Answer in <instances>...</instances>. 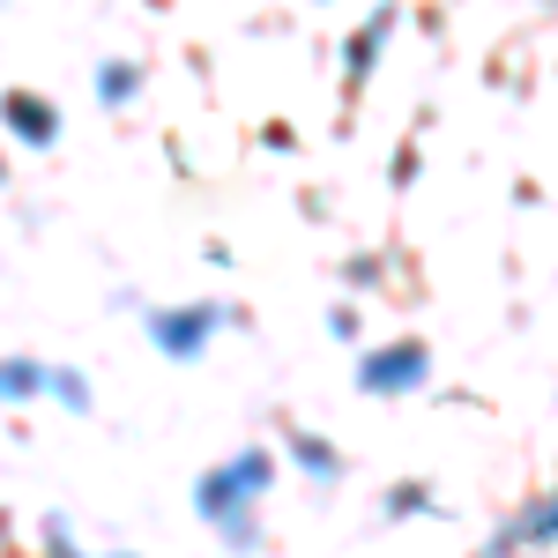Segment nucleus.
<instances>
[{
  "label": "nucleus",
  "mask_w": 558,
  "mask_h": 558,
  "mask_svg": "<svg viewBox=\"0 0 558 558\" xmlns=\"http://www.w3.org/2000/svg\"><path fill=\"white\" fill-rule=\"evenodd\" d=\"M45 558H83V551H75V536H68V521L45 529Z\"/></svg>",
  "instance_id": "nucleus-10"
},
{
  "label": "nucleus",
  "mask_w": 558,
  "mask_h": 558,
  "mask_svg": "<svg viewBox=\"0 0 558 558\" xmlns=\"http://www.w3.org/2000/svg\"><path fill=\"white\" fill-rule=\"evenodd\" d=\"M551 536H558V492H551V499H536L521 521H507V529H499V544H492V558L521 551V544H551Z\"/></svg>",
  "instance_id": "nucleus-5"
},
{
  "label": "nucleus",
  "mask_w": 558,
  "mask_h": 558,
  "mask_svg": "<svg viewBox=\"0 0 558 558\" xmlns=\"http://www.w3.org/2000/svg\"><path fill=\"white\" fill-rule=\"evenodd\" d=\"M0 128L15 134L23 149H45V142L60 134V105L38 97V89H8V97H0Z\"/></svg>",
  "instance_id": "nucleus-3"
},
{
  "label": "nucleus",
  "mask_w": 558,
  "mask_h": 558,
  "mask_svg": "<svg viewBox=\"0 0 558 558\" xmlns=\"http://www.w3.org/2000/svg\"><path fill=\"white\" fill-rule=\"evenodd\" d=\"M134 89H142V68H134V60H112V68L97 75V97H105V105H128Z\"/></svg>",
  "instance_id": "nucleus-8"
},
{
  "label": "nucleus",
  "mask_w": 558,
  "mask_h": 558,
  "mask_svg": "<svg viewBox=\"0 0 558 558\" xmlns=\"http://www.w3.org/2000/svg\"><path fill=\"white\" fill-rule=\"evenodd\" d=\"M0 172H8V165H0Z\"/></svg>",
  "instance_id": "nucleus-11"
},
{
  "label": "nucleus",
  "mask_w": 558,
  "mask_h": 558,
  "mask_svg": "<svg viewBox=\"0 0 558 558\" xmlns=\"http://www.w3.org/2000/svg\"><path fill=\"white\" fill-rule=\"evenodd\" d=\"M291 454H299V470L320 476V484H328V476H343V454H336L328 439H313V432H291Z\"/></svg>",
  "instance_id": "nucleus-7"
},
{
  "label": "nucleus",
  "mask_w": 558,
  "mask_h": 558,
  "mask_svg": "<svg viewBox=\"0 0 558 558\" xmlns=\"http://www.w3.org/2000/svg\"><path fill=\"white\" fill-rule=\"evenodd\" d=\"M216 328H223V305H216V299L179 305V313H149V336H157V350H172V357H194Z\"/></svg>",
  "instance_id": "nucleus-2"
},
{
  "label": "nucleus",
  "mask_w": 558,
  "mask_h": 558,
  "mask_svg": "<svg viewBox=\"0 0 558 558\" xmlns=\"http://www.w3.org/2000/svg\"><path fill=\"white\" fill-rule=\"evenodd\" d=\"M268 476H276V462H268L260 447H246V454H231L223 470H209V476H202V492H194V507L231 536V551H254V544H260V529H254L246 507L268 492Z\"/></svg>",
  "instance_id": "nucleus-1"
},
{
  "label": "nucleus",
  "mask_w": 558,
  "mask_h": 558,
  "mask_svg": "<svg viewBox=\"0 0 558 558\" xmlns=\"http://www.w3.org/2000/svg\"><path fill=\"white\" fill-rule=\"evenodd\" d=\"M45 395H60L68 410H89V387H83V373H60V365H52V380H45Z\"/></svg>",
  "instance_id": "nucleus-9"
},
{
  "label": "nucleus",
  "mask_w": 558,
  "mask_h": 558,
  "mask_svg": "<svg viewBox=\"0 0 558 558\" xmlns=\"http://www.w3.org/2000/svg\"><path fill=\"white\" fill-rule=\"evenodd\" d=\"M45 380H52V365L38 357H0V402H38Z\"/></svg>",
  "instance_id": "nucleus-6"
},
{
  "label": "nucleus",
  "mask_w": 558,
  "mask_h": 558,
  "mask_svg": "<svg viewBox=\"0 0 558 558\" xmlns=\"http://www.w3.org/2000/svg\"><path fill=\"white\" fill-rule=\"evenodd\" d=\"M417 380H425V343L373 350V357H365V373H357V387H365V395H387V387H417Z\"/></svg>",
  "instance_id": "nucleus-4"
}]
</instances>
